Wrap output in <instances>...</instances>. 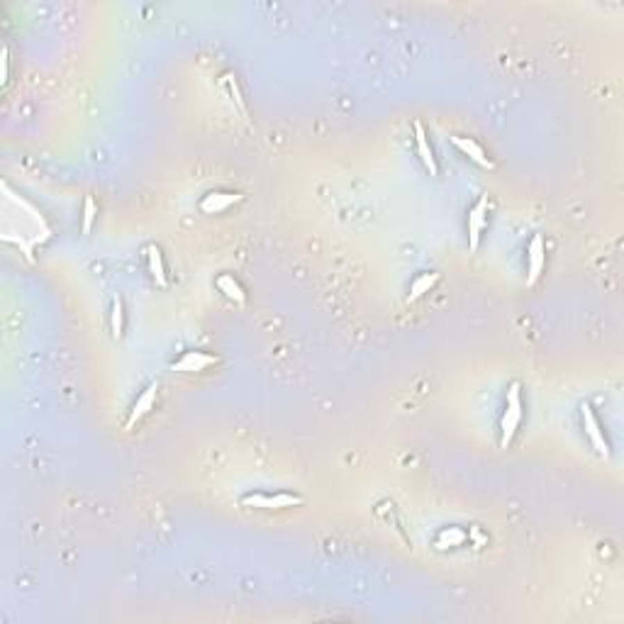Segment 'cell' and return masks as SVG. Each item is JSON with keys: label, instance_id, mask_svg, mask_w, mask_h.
<instances>
[{"label": "cell", "instance_id": "obj_1", "mask_svg": "<svg viewBox=\"0 0 624 624\" xmlns=\"http://www.w3.org/2000/svg\"><path fill=\"white\" fill-rule=\"evenodd\" d=\"M519 420H522V398H519V385L512 383L507 393V407H505V414H503V425H500V430H503L500 444L503 446H507L512 441V435L517 432Z\"/></svg>", "mask_w": 624, "mask_h": 624}, {"label": "cell", "instance_id": "obj_2", "mask_svg": "<svg viewBox=\"0 0 624 624\" xmlns=\"http://www.w3.org/2000/svg\"><path fill=\"white\" fill-rule=\"evenodd\" d=\"M303 498L293 493H276V495H264V493H254V495H244L242 498V505L246 507H264V509H278V507H293V505H300Z\"/></svg>", "mask_w": 624, "mask_h": 624}, {"label": "cell", "instance_id": "obj_3", "mask_svg": "<svg viewBox=\"0 0 624 624\" xmlns=\"http://www.w3.org/2000/svg\"><path fill=\"white\" fill-rule=\"evenodd\" d=\"M485 215H488V200L480 198L478 203L473 205V210L469 212V249L478 251L480 244V232L485 227Z\"/></svg>", "mask_w": 624, "mask_h": 624}, {"label": "cell", "instance_id": "obj_4", "mask_svg": "<svg viewBox=\"0 0 624 624\" xmlns=\"http://www.w3.org/2000/svg\"><path fill=\"white\" fill-rule=\"evenodd\" d=\"M583 425H585V432H588L590 441H593L595 451L602 454V456H607L609 454V444H607V439H605L602 430H600L598 417H595V412H593L590 405H583Z\"/></svg>", "mask_w": 624, "mask_h": 624}, {"label": "cell", "instance_id": "obj_5", "mask_svg": "<svg viewBox=\"0 0 624 624\" xmlns=\"http://www.w3.org/2000/svg\"><path fill=\"white\" fill-rule=\"evenodd\" d=\"M544 259H546V249H544V239L539 235L532 239L530 251H527V271H530V283H534L539 278L541 269H544Z\"/></svg>", "mask_w": 624, "mask_h": 624}, {"label": "cell", "instance_id": "obj_6", "mask_svg": "<svg viewBox=\"0 0 624 624\" xmlns=\"http://www.w3.org/2000/svg\"><path fill=\"white\" fill-rule=\"evenodd\" d=\"M215 364H217V356H212V354H205V351H185V354L174 364V369L203 371V369H208V366H215Z\"/></svg>", "mask_w": 624, "mask_h": 624}, {"label": "cell", "instance_id": "obj_7", "mask_svg": "<svg viewBox=\"0 0 624 624\" xmlns=\"http://www.w3.org/2000/svg\"><path fill=\"white\" fill-rule=\"evenodd\" d=\"M414 140H417V151H420L422 164L427 166V171H430L432 176H437V174H439V166H437L435 151H432L430 142H427V135H425V127H422V122H414Z\"/></svg>", "mask_w": 624, "mask_h": 624}, {"label": "cell", "instance_id": "obj_8", "mask_svg": "<svg viewBox=\"0 0 624 624\" xmlns=\"http://www.w3.org/2000/svg\"><path fill=\"white\" fill-rule=\"evenodd\" d=\"M239 200V195L237 193H208L203 198V203H200V210L208 212V215H215V212H222L227 210L232 203H237Z\"/></svg>", "mask_w": 624, "mask_h": 624}, {"label": "cell", "instance_id": "obj_9", "mask_svg": "<svg viewBox=\"0 0 624 624\" xmlns=\"http://www.w3.org/2000/svg\"><path fill=\"white\" fill-rule=\"evenodd\" d=\"M454 144L459 146L466 156H471V159H473L478 166H483V169H493V161L485 156L483 146H480L478 142L471 140V137H454Z\"/></svg>", "mask_w": 624, "mask_h": 624}, {"label": "cell", "instance_id": "obj_10", "mask_svg": "<svg viewBox=\"0 0 624 624\" xmlns=\"http://www.w3.org/2000/svg\"><path fill=\"white\" fill-rule=\"evenodd\" d=\"M154 398H156V383H151L149 388H146L144 393L140 395V400H137V403H135V407H132L130 420H127V430H130V427H135V422H137V420H142V417H144V414L149 412L151 405H154Z\"/></svg>", "mask_w": 624, "mask_h": 624}, {"label": "cell", "instance_id": "obj_11", "mask_svg": "<svg viewBox=\"0 0 624 624\" xmlns=\"http://www.w3.org/2000/svg\"><path fill=\"white\" fill-rule=\"evenodd\" d=\"M217 288H220L222 293H225L230 300H235V303H239V305H244V303H246V293H244V288H242V285L237 283L235 276L222 273L220 278H217Z\"/></svg>", "mask_w": 624, "mask_h": 624}, {"label": "cell", "instance_id": "obj_12", "mask_svg": "<svg viewBox=\"0 0 624 624\" xmlns=\"http://www.w3.org/2000/svg\"><path fill=\"white\" fill-rule=\"evenodd\" d=\"M149 271H151V276H154V278H156V283H159V285H166L164 259H161L159 246H154V244L149 246Z\"/></svg>", "mask_w": 624, "mask_h": 624}, {"label": "cell", "instance_id": "obj_13", "mask_svg": "<svg viewBox=\"0 0 624 624\" xmlns=\"http://www.w3.org/2000/svg\"><path fill=\"white\" fill-rule=\"evenodd\" d=\"M437 280H439V276H437V273H422L420 278L412 283V288H410V300L422 298V295H425L427 290H430L432 285L437 283Z\"/></svg>", "mask_w": 624, "mask_h": 624}, {"label": "cell", "instance_id": "obj_14", "mask_svg": "<svg viewBox=\"0 0 624 624\" xmlns=\"http://www.w3.org/2000/svg\"><path fill=\"white\" fill-rule=\"evenodd\" d=\"M122 317H125V310H122V300L115 298V300H112V315H110L112 337H115V339H120V337H122Z\"/></svg>", "mask_w": 624, "mask_h": 624}, {"label": "cell", "instance_id": "obj_15", "mask_svg": "<svg viewBox=\"0 0 624 624\" xmlns=\"http://www.w3.org/2000/svg\"><path fill=\"white\" fill-rule=\"evenodd\" d=\"M93 220H95V200L90 198H85V203H83V235H88L90 232V227H93Z\"/></svg>", "mask_w": 624, "mask_h": 624}, {"label": "cell", "instance_id": "obj_16", "mask_svg": "<svg viewBox=\"0 0 624 624\" xmlns=\"http://www.w3.org/2000/svg\"><path fill=\"white\" fill-rule=\"evenodd\" d=\"M227 83H230V90H232V95H235L239 110H244V100H242V93H239V85H237V81L232 78V76H227Z\"/></svg>", "mask_w": 624, "mask_h": 624}, {"label": "cell", "instance_id": "obj_17", "mask_svg": "<svg viewBox=\"0 0 624 624\" xmlns=\"http://www.w3.org/2000/svg\"><path fill=\"white\" fill-rule=\"evenodd\" d=\"M0 59H3V81L8 78V49H3V56H0Z\"/></svg>", "mask_w": 624, "mask_h": 624}]
</instances>
